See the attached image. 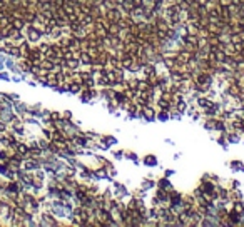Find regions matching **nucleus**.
Instances as JSON below:
<instances>
[{
  "mask_svg": "<svg viewBox=\"0 0 244 227\" xmlns=\"http://www.w3.org/2000/svg\"><path fill=\"white\" fill-rule=\"evenodd\" d=\"M122 10L119 7H115V8H111V10H107V14H105V18H107L111 24H117L119 20H120V17H122Z\"/></svg>",
  "mask_w": 244,
  "mask_h": 227,
  "instance_id": "obj_1",
  "label": "nucleus"
},
{
  "mask_svg": "<svg viewBox=\"0 0 244 227\" xmlns=\"http://www.w3.org/2000/svg\"><path fill=\"white\" fill-rule=\"evenodd\" d=\"M94 32H95L97 39H102V40H104L105 37L109 35V32H107V27H104V25L101 24V22H95V29H94Z\"/></svg>",
  "mask_w": 244,
  "mask_h": 227,
  "instance_id": "obj_2",
  "label": "nucleus"
},
{
  "mask_svg": "<svg viewBox=\"0 0 244 227\" xmlns=\"http://www.w3.org/2000/svg\"><path fill=\"white\" fill-rule=\"evenodd\" d=\"M142 117H146L147 120H152L156 117V112H154V109H152V105H144V109H142Z\"/></svg>",
  "mask_w": 244,
  "mask_h": 227,
  "instance_id": "obj_3",
  "label": "nucleus"
},
{
  "mask_svg": "<svg viewBox=\"0 0 244 227\" xmlns=\"http://www.w3.org/2000/svg\"><path fill=\"white\" fill-rule=\"evenodd\" d=\"M29 39L30 40H39L40 39V30H37L35 27H30L29 29Z\"/></svg>",
  "mask_w": 244,
  "mask_h": 227,
  "instance_id": "obj_4",
  "label": "nucleus"
},
{
  "mask_svg": "<svg viewBox=\"0 0 244 227\" xmlns=\"http://www.w3.org/2000/svg\"><path fill=\"white\" fill-rule=\"evenodd\" d=\"M119 29H120V27H119L117 24H111V25L107 27L109 35H117V33H119Z\"/></svg>",
  "mask_w": 244,
  "mask_h": 227,
  "instance_id": "obj_5",
  "label": "nucleus"
},
{
  "mask_svg": "<svg viewBox=\"0 0 244 227\" xmlns=\"http://www.w3.org/2000/svg\"><path fill=\"white\" fill-rule=\"evenodd\" d=\"M174 107H176L179 112H184V110H186V107H187V105H186V102H184V99H181V100H177L176 104H174Z\"/></svg>",
  "mask_w": 244,
  "mask_h": 227,
  "instance_id": "obj_6",
  "label": "nucleus"
},
{
  "mask_svg": "<svg viewBox=\"0 0 244 227\" xmlns=\"http://www.w3.org/2000/svg\"><path fill=\"white\" fill-rule=\"evenodd\" d=\"M242 210H244L242 204H241V202H236V204H234V212H236V214H241Z\"/></svg>",
  "mask_w": 244,
  "mask_h": 227,
  "instance_id": "obj_7",
  "label": "nucleus"
}]
</instances>
